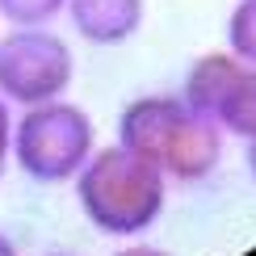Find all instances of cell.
I'll use <instances>...</instances> for the list:
<instances>
[{
  "label": "cell",
  "instance_id": "cell-1",
  "mask_svg": "<svg viewBox=\"0 0 256 256\" xmlns=\"http://www.w3.org/2000/svg\"><path fill=\"white\" fill-rule=\"evenodd\" d=\"M118 143L160 164L168 180L198 185L222 164L227 134L206 114H198L180 92H143L122 105Z\"/></svg>",
  "mask_w": 256,
  "mask_h": 256
},
{
  "label": "cell",
  "instance_id": "cell-2",
  "mask_svg": "<svg viewBox=\"0 0 256 256\" xmlns=\"http://www.w3.org/2000/svg\"><path fill=\"white\" fill-rule=\"evenodd\" d=\"M168 180L147 156L130 152L126 143L97 147L88 164L76 172V206L92 231L110 240H138L160 222L168 206Z\"/></svg>",
  "mask_w": 256,
  "mask_h": 256
},
{
  "label": "cell",
  "instance_id": "cell-3",
  "mask_svg": "<svg viewBox=\"0 0 256 256\" xmlns=\"http://www.w3.org/2000/svg\"><path fill=\"white\" fill-rule=\"evenodd\" d=\"M92 152L97 126L76 101L55 97L13 114V168L34 185H72Z\"/></svg>",
  "mask_w": 256,
  "mask_h": 256
},
{
  "label": "cell",
  "instance_id": "cell-4",
  "mask_svg": "<svg viewBox=\"0 0 256 256\" xmlns=\"http://www.w3.org/2000/svg\"><path fill=\"white\" fill-rule=\"evenodd\" d=\"M76 80V55L50 26H8L0 34V97L13 110L68 97Z\"/></svg>",
  "mask_w": 256,
  "mask_h": 256
},
{
  "label": "cell",
  "instance_id": "cell-5",
  "mask_svg": "<svg viewBox=\"0 0 256 256\" xmlns=\"http://www.w3.org/2000/svg\"><path fill=\"white\" fill-rule=\"evenodd\" d=\"M180 97L206 114L227 138H256V63L231 50H206L189 63Z\"/></svg>",
  "mask_w": 256,
  "mask_h": 256
},
{
  "label": "cell",
  "instance_id": "cell-6",
  "mask_svg": "<svg viewBox=\"0 0 256 256\" xmlns=\"http://www.w3.org/2000/svg\"><path fill=\"white\" fill-rule=\"evenodd\" d=\"M147 0H63V17L88 46H122L143 30Z\"/></svg>",
  "mask_w": 256,
  "mask_h": 256
},
{
  "label": "cell",
  "instance_id": "cell-7",
  "mask_svg": "<svg viewBox=\"0 0 256 256\" xmlns=\"http://www.w3.org/2000/svg\"><path fill=\"white\" fill-rule=\"evenodd\" d=\"M227 50L256 63V0H236L227 17Z\"/></svg>",
  "mask_w": 256,
  "mask_h": 256
},
{
  "label": "cell",
  "instance_id": "cell-8",
  "mask_svg": "<svg viewBox=\"0 0 256 256\" xmlns=\"http://www.w3.org/2000/svg\"><path fill=\"white\" fill-rule=\"evenodd\" d=\"M0 17L8 26H50L63 17V0H0Z\"/></svg>",
  "mask_w": 256,
  "mask_h": 256
},
{
  "label": "cell",
  "instance_id": "cell-9",
  "mask_svg": "<svg viewBox=\"0 0 256 256\" xmlns=\"http://www.w3.org/2000/svg\"><path fill=\"white\" fill-rule=\"evenodd\" d=\"M13 164V105L0 97V180Z\"/></svg>",
  "mask_w": 256,
  "mask_h": 256
},
{
  "label": "cell",
  "instance_id": "cell-10",
  "mask_svg": "<svg viewBox=\"0 0 256 256\" xmlns=\"http://www.w3.org/2000/svg\"><path fill=\"white\" fill-rule=\"evenodd\" d=\"M110 256H172L168 248H156V244H143V240H126V248L110 252Z\"/></svg>",
  "mask_w": 256,
  "mask_h": 256
},
{
  "label": "cell",
  "instance_id": "cell-11",
  "mask_svg": "<svg viewBox=\"0 0 256 256\" xmlns=\"http://www.w3.org/2000/svg\"><path fill=\"white\" fill-rule=\"evenodd\" d=\"M244 164H248V176L256 180V138H248V143H244Z\"/></svg>",
  "mask_w": 256,
  "mask_h": 256
},
{
  "label": "cell",
  "instance_id": "cell-12",
  "mask_svg": "<svg viewBox=\"0 0 256 256\" xmlns=\"http://www.w3.org/2000/svg\"><path fill=\"white\" fill-rule=\"evenodd\" d=\"M0 256H21V248H17V244L8 240V236H4V231H0Z\"/></svg>",
  "mask_w": 256,
  "mask_h": 256
},
{
  "label": "cell",
  "instance_id": "cell-13",
  "mask_svg": "<svg viewBox=\"0 0 256 256\" xmlns=\"http://www.w3.org/2000/svg\"><path fill=\"white\" fill-rule=\"evenodd\" d=\"M42 256H76V252H42Z\"/></svg>",
  "mask_w": 256,
  "mask_h": 256
}]
</instances>
